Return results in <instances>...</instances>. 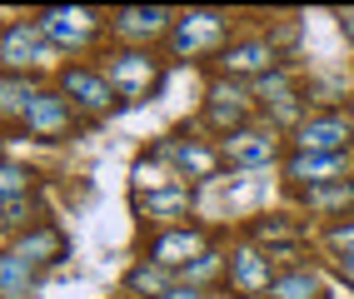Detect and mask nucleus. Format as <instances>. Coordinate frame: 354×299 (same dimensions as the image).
Here are the masks:
<instances>
[{
    "label": "nucleus",
    "instance_id": "obj_28",
    "mask_svg": "<svg viewBox=\"0 0 354 299\" xmlns=\"http://www.w3.org/2000/svg\"><path fill=\"white\" fill-rule=\"evenodd\" d=\"M339 26H344V35L354 40V10H339Z\"/></svg>",
    "mask_w": 354,
    "mask_h": 299
},
{
    "label": "nucleus",
    "instance_id": "obj_1",
    "mask_svg": "<svg viewBox=\"0 0 354 299\" xmlns=\"http://www.w3.org/2000/svg\"><path fill=\"white\" fill-rule=\"evenodd\" d=\"M100 75L110 80V90H115V100H120V105H135V100H145L150 90L160 85V60L150 50H140V45H125V50L105 55Z\"/></svg>",
    "mask_w": 354,
    "mask_h": 299
},
{
    "label": "nucleus",
    "instance_id": "obj_22",
    "mask_svg": "<svg viewBox=\"0 0 354 299\" xmlns=\"http://www.w3.org/2000/svg\"><path fill=\"white\" fill-rule=\"evenodd\" d=\"M0 294L6 299L30 294V264H20L15 255H0Z\"/></svg>",
    "mask_w": 354,
    "mask_h": 299
},
{
    "label": "nucleus",
    "instance_id": "obj_15",
    "mask_svg": "<svg viewBox=\"0 0 354 299\" xmlns=\"http://www.w3.org/2000/svg\"><path fill=\"white\" fill-rule=\"evenodd\" d=\"M344 170H349V155H304V150L285 155V175L295 185H304V190L335 185V180H344Z\"/></svg>",
    "mask_w": 354,
    "mask_h": 299
},
{
    "label": "nucleus",
    "instance_id": "obj_24",
    "mask_svg": "<svg viewBox=\"0 0 354 299\" xmlns=\"http://www.w3.org/2000/svg\"><path fill=\"white\" fill-rule=\"evenodd\" d=\"M215 274H220V255H215V249H205V255L190 264V269H185V284H205V280H215Z\"/></svg>",
    "mask_w": 354,
    "mask_h": 299
},
{
    "label": "nucleus",
    "instance_id": "obj_18",
    "mask_svg": "<svg viewBox=\"0 0 354 299\" xmlns=\"http://www.w3.org/2000/svg\"><path fill=\"white\" fill-rule=\"evenodd\" d=\"M135 204H140L150 220H160V229H165V224H175L185 210H190V185H165V190H155V195H135Z\"/></svg>",
    "mask_w": 354,
    "mask_h": 299
},
{
    "label": "nucleus",
    "instance_id": "obj_9",
    "mask_svg": "<svg viewBox=\"0 0 354 299\" xmlns=\"http://www.w3.org/2000/svg\"><path fill=\"white\" fill-rule=\"evenodd\" d=\"M250 90H240L234 80H215L209 85V95H205V125H215L220 130V140L234 130H245L250 125Z\"/></svg>",
    "mask_w": 354,
    "mask_h": 299
},
{
    "label": "nucleus",
    "instance_id": "obj_7",
    "mask_svg": "<svg viewBox=\"0 0 354 299\" xmlns=\"http://www.w3.org/2000/svg\"><path fill=\"white\" fill-rule=\"evenodd\" d=\"M220 70H225V80H245V75L259 80V75L279 70V50L270 35H240L220 50Z\"/></svg>",
    "mask_w": 354,
    "mask_h": 299
},
{
    "label": "nucleus",
    "instance_id": "obj_30",
    "mask_svg": "<svg viewBox=\"0 0 354 299\" xmlns=\"http://www.w3.org/2000/svg\"><path fill=\"white\" fill-rule=\"evenodd\" d=\"M6 240H10V229H6V224H0V244H6Z\"/></svg>",
    "mask_w": 354,
    "mask_h": 299
},
{
    "label": "nucleus",
    "instance_id": "obj_33",
    "mask_svg": "<svg viewBox=\"0 0 354 299\" xmlns=\"http://www.w3.org/2000/svg\"><path fill=\"white\" fill-rule=\"evenodd\" d=\"M0 299H6V294H0Z\"/></svg>",
    "mask_w": 354,
    "mask_h": 299
},
{
    "label": "nucleus",
    "instance_id": "obj_17",
    "mask_svg": "<svg viewBox=\"0 0 354 299\" xmlns=\"http://www.w3.org/2000/svg\"><path fill=\"white\" fill-rule=\"evenodd\" d=\"M250 244L265 249L270 260H279V255H295V249H299V229H295L285 215H265V220L250 229Z\"/></svg>",
    "mask_w": 354,
    "mask_h": 299
},
{
    "label": "nucleus",
    "instance_id": "obj_25",
    "mask_svg": "<svg viewBox=\"0 0 354 299\" xmlns=\"http://www.w3.org/2000/svg\"><path fill=\"white\" fill-rule=\"evenodd\" d=\"M324 240L335 244L344 260H354V220H335V224H329V235H324Z\"/></svg>",
    "mask_w": 354,
    "mask_h": 299
},
{
    "label": "nucleus",
    "instance_id": "obj_8",
    "mask_svg": "<svg viewBox=\"0 0 354 299\" xmlns=\"http://www.w3.org/2000/svg\"><path fill=\"white\" fill-rule=\"evenodd\" d=\"M220 160L234 165V170H270L279 160V140H274V130H265V125H245V130L225 135Z\"/></svg>",
    "mask_w": 354,
    "mask_h": 299
},
{
    "label": "nucleus",
    "instance_id": "obj_20",
    "mask_svg": "<svg viewBox=\"0 0 354 299\" xmlns=\"http://www.w3.org/2000/svg\"><path fill=\"white\" fill-rule=\"evenodd\" d=\"M304 210H315V215H349L354 210V180H335V185H315V190H304Z\"/></svg>",
    "mask_w": 354,
    "mask_h": 299
},
{
    "label": "nucleus",
    "instance_id": "obj_21",
    "mask_svg": "<svg viewBox=\"0 0 354 299\" xmlns=\"http://www.w3.org/2000/svg\"><path fill=\"white\" fill-rule=\"evenodd\" d=\"M125 289H130V294H145V299H160V294L175 289V274L160 269V264H150V260H140V264L125 274Z\"/></svg>",
    "mask_w": 354,
    "mask_h": 299
},
{
    "label": "nucleus",
    "instance_id": "obj_27",
    "mask_svg": "<svg viewBox=\"0 0 354 299\" xmlns=\"http://www.w3.org/2000/svg\"><path fill=\"white\" fill-rule=\"evenodd\" d=\"M160 299H205V294H200L195 284H175L170 294H160Z\"/></svg>",
    "mask_w": 354,
    "mask_h": 299
},
{
    "label": "nucleus",
    "instance_id": "obj_6",
    "mask_svg": "<svg viewBox=\"0 0 354 299\" xmlns=\"http://www.w3.org/2000/svg\"><path fill=\"white\" fill-rule=\"evenodd\" d=\"M349 145H354V120L339 110H319L295 130V150L304 155H349Z\"/></svg>",
    "mask_w": 354,
    "mask_h": 299
},
{
    "label": "nucleus",
    "instance_id": "obj_32",
    "mask_svg": "<svg viewBox=\"0 0 354 299\" xmlns=\"http://www.w3.org/2000/svg\"><path fill=\"white\" fill-rule=\"evenodd\" d=\"M349 120H354V95H349Z\"/></svg>",
    "mask_w": 354,
    "mask_h": 299
},
{
    "label": "nucleus",
    "instance_id": "obj_16",
    "mask_svg": "<svg viewBox=\"0 0 354 299\" xmlns=\"http://www.w3.org/2000/svg\"><path fill=\"white\" fill-rule=\"evenodd\" d=\"M10 255H15L20 264H30V269H35V264H55V260H65V235H60L55 224H35L30 235L10 249Z\"/></svg>",
    "mask_w": 354,
    "mask_h": 299
},
{
    "label": "nucleus",
    "instance_id": "obj_31",
    "mask_svg": "<svg viewBox=\"0 0 354 299\" xmlns=\"http://www.w3.org/2000/svg\"><path fill=\"white\" fill-rule=\"evenodd\" d=\"M240 299H270V294H240Z\"/></svg>",
    "mask_w": 354,
    "mask_h": 299
},
{
    "label": "nucleus",
    "instance_id": "obj_4",
    "mask_svg": "<svg viewBox=\"0 0 354 299\" xmlns=\"http://www.w3.org/2000/svg\"><path fill=\"white\" fill-rule=\"evenodd\" d=\"M230 45V15L225 10H185L175 15V30H170V50L185 55H209V50H225Z\"/></svg>",
    "mask_w": 354,
    "mask_h": 299
},
{
    "label": "nucleus",
    "instance_id": "obj_12",
    "mask_svg": "<svg viewBox=\"0 0 354 299\" xmlns=\"http://www.w3.org/2000/svg\"><path fill=\"white\" fill-rule=\"evenodd\" d=\"M155 155H160V160H170L175 175L185 180V185H190V180H215L220 165H225L220 150H215V145H205V140H165Z\"/></svg>",
    "mask_w": 354,
    "mask_h": 299
},
{
    "label": "nucleus",
    "instance_id": "obj_5",
    "mask_svg": "<svg viewBox=\"0 0 354 299\" xmlns=\"http://www.w3.org/2000/svg\"><path fill=\"white\" fill-rule=\"evenodd\" d=\"M205 249H209L205 229H195V224H165V229H155V235H150L145 260L160 264V269H170V274H185V269L205 255Z\"/></svg>",
    "mask_w": 354,
    "mask_h": 299
},
{
    "label": "nucleus",
    "instance_id": "obj_23",
    "mask_svg": "<svg viewBox=\"0 0 354 299\" xmlns=\"http://www.w3.org/2000/svg\"><path fill=\"white\" fill-rule=\"evenodd\" d=\"M30 180H35V175H30L26 165H15V160H0V204L30 195Z\"/></svg>",
    "mask_w": 354,
    "mask_h": 299
},
{
    "label": "nucleus",
    "instance_id": "obj_2",
    "mask_svg": "<svg viewBox=\"0 0 354 299\" xmlns=\"http://www.w3.org/2000/svg\"><path fill=\"white\" fill-rule=\"evenodd\" d=\"M35 26L55 50H90V45L100 40L105 20L95 10H85V6H50V10L35 15Z\"/></svg>",
    "mask_w": 354,
    "mask_h": 299
},
{
    "label": "nucleus",
    "instance_id": "obj_14",
    "mask_svg": "<svg viewBox=\"0 0 354 299\" xmlns=\"http://www.w3.org/2000/svg\"><path fill=\"white\" fill-rule=\"evenodd\" d=\"M110 30L120 35V40H160V35L170 40L175 15L160 10V6H125V10L110 15Z\"/></svg>",
    "mask_w": 354,
    "mask_h": 299
},
{
    "label": "nucleus",
    "instance_id": "obj_11",
    "mask_svg": "<svg viewBox=\"0 0 354 299\" xmlns=\"http://www.w3.org/2000/svg\"><path fill=\"white\" fill-rule=\"evenodd\" d=\"M60 95L75 105V110H90V115H100L115 105V90L100 70H90V65H65L60 70Z\"/></svg>",
    "mask_w": 354,
    "mask_h": 299
},
{
    "label": "nucleus",
    "instance_id": "obj_13",
    "mask_svg": "<svg viewBox=\"0 0 354 299\" xmlns=\"http://www.w3.org/2000/svg\"><path fill=\"white\" fill-rule=\"evenodd\" d=\"M225 284L234 294H270V284H274L270 255H265V249H254V244H240L225 260Z\"/></svg>",
    "mask_w": 354,
    "mask_h": 299
},
{
    "label": "nucleus",
    "instance_id": "obj_29",
    "mask_svg": "<svg viewBox=\"0 0 354 299\" xmlns=\"http://www.w3.org/2000/svg\"><path fill=\"white\" fill-rule=\"evenodd\" d=\"M339 274L349 280V289H354V260H339Z\"/></svg>",
    "mask_w": 354,
    "mask_h": 299
},
{
    "label": "nucleus",
    "instance_id": "obj_10",
    "mask_svg": "<svg viewBox=\"0 0 354 299\" xmlns=\"http://www.w3.org/2000/svg\"><path fill=\"white\" fill-rule=\"evenodd\" d=\"M20 120H26V130L40 135V140H55V135H65L70 120H75V105H70L60 90H35L26 100V110H20Z\"/></svg>",
    "mask_w": 354,
    "mask_h": 299
},
{
    "label": "nucleus",
    "instance_id": "obj_19",
    "mask_svg": "<svg viewBox=\"0 0 354 299\" xmlns=\"http://www.w3.org/2000/svg\"><path fill=\"white\" fill-rule=\"evenodd\" d=\"M270 299H324V280H319V269L295 264V269H285V274H274Z\"/></svg>",
    "mask_w": 354,
    "mask_h": 299
},
{
    "label": "nucleus",
    "instance_id": "obj_3",
    "mask_svg": "<svg viewBox=\"0 0 354 299\" xmlns=\"http://www.w3.org/2000/svg\"><path fill=\"white\" fill-rule=\"evenodd\" d=\"M55 55L60 50L40 35L35 20H10V26H0V70H6L10 80H20L26 70H35V65L55 60Z\"/></svg>",
    "mask_w": 354,
    "mask_h": 299
},
{
    "label": "nucleus",
    "instance_id": "obj_26",
    "mask_svg": "<svg viewBox=\"0 0 354 299\" xmlns=\"http://www.w3.org/2000/svg\"><path fill=\"white\" fill-rule=\"evenodd\" d=\"M26 215H30V195L0 204V224H6V229H20V224H26Z\"/></svg>",
    "mask_w": 354,
    "mask_h": 299
}]
</instances>
